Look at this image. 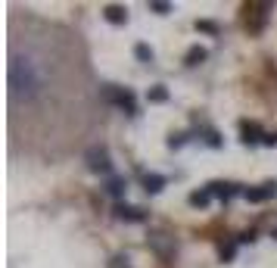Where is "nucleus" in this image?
Returning <instances> with one entry per match:
<instances>
[{"label": "nucleus", "instance_id": "obj_23", "mask_svg": "<svg viewBox=\"0 0 277 268\" xmlns=\"http://www.w3.org/2000/svg\"><path fill=\"white\" fill-rule=\"evenodd\" d=\"M237 240H240V244H253V240H256V234H253V231H246V234H240Z\"/></svg>", "mask_w": 277, "mask_h": 268}, {"label": "nucleus", "instance_id": "obj_18", "mask_svg": "<svg viewBox=\"0 0 277 268\" xmlns=\"http://www.w3.org/2000/svg\"><path fill=\"white\" fill-rule=\"evenodd\" d=\"M149 10H153V13H171V3H162V0H153V3H149Z\"/></svg>", "mask_w": 277, "mask_h": 268}, {"label": "nucleus", "instance_id": "obj_17", "mask_svg": "<svg viewBox=\"0 0 277 268\" xmlns=\"http://www.w3.org/2000/svg\"><path fill=\"white\" fill-rule=\"evenodd\" d=\"M206 144L218 150V147H221V144H224V140H221V134H218L215 128H209V131H206Z\"/></svg>", "mask_w": 277, "mask_h": 268}, {"label": "nucleus", "instance_id": "obj_19", "mask_svg": "<svg viewBox=\"0 0 277 268\" xmlns=\"http://www.w3.org/2000/svg\"><path fill=\"white\" fill-rule=\"evenodd\" d=\"M184 144H187V134H171V137H169V147H171V150H178V147H184Z\"/></svg>", "mask_w": 277, "mask_h": 268}, {"label": "nucleus", "instance_id": "obj_22", "mask_svg": "<svg viewBox=\"0 0 277 268\" xmlns=\"http://www.w3.org/2000/svg\"><path fill=\"white\" fill-rule=\"evenodd\" d=\"M262 144H265V147H277V134H271V131H268V134H265V140H262Z\"/></svg>", "mask_w": 277, "mask_h": 268}, {"label": "nucleus", "instance_id": "obj_11", "mask_svg": "<svg viewBox=\"0 0 277 268\" xmlns=\"http://www.w3.org/2000/svg\"><path fill=\"white\" fill-rule=\"evenodd\" d=\"M206 60H209V50L199 47V44H193L187 50V56H184V63H187V66H199V63H206Z\"/></svg>", "mask_w": 277, "mask_h": 268}, {"label": "nucleus", "instance_id": "obj_20", "mask_svg": "<svg viewBox=\"0 0 277 268\" xmlns=\"http://www.w3.org/2000/svg\"><path fill=\"white\" fill-rule=\"evenodd\" d=\"M234 253H237V244H224V246H221V259H224V262H231Z\"/></svg>", "mask_w": 277, "mask_h": 268}, {"label": "nucleus", "instance_id": "obj_4", "mask_svg": "<svg viewBox=\"0 0 277 268\" xmlns=\"http://www.w3.org/2000/svg\"><path fill=\"white\" fill-rule=\"evenodd\" d=\"M243 197H246L249 203H265V200L277 197V181H265L262 187H246V190H243Z\"/></svg>", "mask_w": 277, "mask_h": 268}, {"label": "nucleus", "instance_id": "obj_6", "mask_svg": "<svg viewBox=\"0 0 277 268\" xmlns=\"http://www.w3.org/2000/svg\"><path fill=\"white\" fill-rule=\"evenodd\" d=\"M115 215H119L122 222H147V209L128 206V203H119V206H115Z\"/></svg>", "mask_w": 277, "mask_h": 268}, {"label": "nucleus", "instance_id": "obj_13", "mask_svg": "<svg viewBox=\"0 0 277 268\" xmlns=\"http://www.w3.org/2000/svg\"><path fill=\"white\" fill-rule=\"evenodd\" d=\"M187 203L193 209H206L209 203H212V194H209V190H193V194L187 197Z\"/></svg>", "mask_w": 277, "mask_h": 268}, {"label": "nucleus", "instance_id": "obj_5", "mask_svg": "<svg viewBox=\"0 0 277 268\" xmlns=\"http://www.w3.org/2000/svg\"><path fill=\"white\" fill-rule=\"evenodd\" d=\"M240 140H243V144H262V140H265V131L262 128H258V122H249V119H243L240 122Z\"/></svg>", "mask_w": 277, "mask_h": 268}, {"label": "nucleus", "instance_id": "obj_9", "mask_svg": "<svg viewBox=\"0 0 277 268\" xmlns=\"http://www.w3.org/2000/svg\"><path fill=\"white\" fill-rule=\"evenodd\" d=\"M103 16H106V22H112V25H125L128 22V10H125V6H106L103 10Z\"/></svg>", "mask_w": 277, "mask_h": 268}, {"label": "nucleus", "instance_id": "obj_14", "mask_svg": "<svg viewBox=\"0 0 277 268\" xmlns=\"http://www.w3.org/2000/svg\"><path fill=\"white\" fill-rule=\"evenodd\" d=\"M125 190H128L125 178H112V181L106 184V194H109V197H115V200H119V197H125Z\"/></svg>", "mask_w": 277, "mask_h": 268}, {"label": "nucleus", "instance_id": "obj_15", "mask_svg": "<svg viewBox=\"0 0 277 268\" xmlns=\"http://www.w3.org/2000/svg\"><path fill=\"white\" fill-rule=\"evenodd\" d=\"M134 56H137L140 63H153V47L149 44H137L134 47Z\"/></svg>", "mask_w": 277, "mask_h": 268}, {"label": "nucleus", "instance_id": "obj_2", "mask_svg": "<svg viewBox=\"0 0 277 268\" xmlns=\"http://www.w3.org/2000/svg\"><path fill=\"white\" fill-rule=\"evenodd\" d=\"M85 159H87V169L94 175H106L109 169H112V159H109V150L106 147H90Z\"/></svg>", "mask_w": 277, "mask_h": 268}, {"label": "nucleus", "instance_id": "obj_16", "mask_svg": "<svg viewBox=\"0 0 277 268\" xmlns=\"http://www.w3.org/2000/svg\"><path fill=\"white\" fill-rule=\"evenodd\" d=\"M196 31H206V35H221V28H218L215 22H209V19H196Z\"/></svg>", "mask_w": 277, "mask_h": 268}, {"label": "nucleus", "instance_id": "obj_12", "mask_svg": "<svg viewBox=\"0 0 277 268\" xmlns=\"http://www.w3.org/2000/svg\"><path fill=\"white\" fill-rule=\"evenodd\" d=\"M147 103H169V88L165 85H153L147 90Z\"/></svg>", "mask_w": 277, "mask_h": 268}, {"label": "nucleus", "instance_id": "obj_24", "mask_svg": "<svg viewBox=\"0 0 277 268\" xmlns=\"http://www.w3.org/2000/svg\"><path fill=\"white\" fill-rule=\"evenodd\" d=\"M274 237H277V228H274Z\"/></svg>", "mask_w": 277, "mask_h": 268}, {"label": "nucleus", "instance_id": "obj_21", "mask_svg": "<svg viewBox=\"0 0 277 268\" xmlns=\"http://www.w3.org/2000/svg\"><path fill=\"white\" fill-rule=\"evenodd\" d=\"M109 268H131V262H128V256H115L112 262H109Z\"/></svg>", "mask_w": 277, "mask_h": 268}, {"label": "nucleus", "instance_id": "obj_3", "mask_svg": "<svg viewBox=\"0 0 277 268\" xmlns=\"http://www.w3.org/2000/svg\"><path fill=\"white\" fill-rule=\"evenodd\" d=\"M265 10H271V3H253V6H246V28L253 31V35H258L262 31V25H265Z\"/></svg>", "mask_w": 277, "mask_h": 268}, {"label": "nucleus", "instance_id": "obj_8", "mask_svg": "<svg viewBox=\"0 0 277 268\" xmlns=\"http://www.w3.org/2000/svg\"><path fill=\"white\" fill-rule=\"evenodd\" d=\"M206 190H209L212 197H218V200H231L234 194H240V190H237V184H224V181H212Z\"/></svg>", "mask_w": 277, "mask_h": 268}, {"label": "nucleus", "instance_id": "obj_7", "mask_svg": "<svg viewBox=\"0 0 277 268\" xmlns=\"http://www.w3.org/2000/svg\"><path fill=\"white\" fill-rule=\"evenodd\" d=\"M149 244H153V249L162 259H171L174 256V240H169L165 234H149Z\"/></svg>", "mask_w": 277, "mask_h": 268}, {"label": "nucleus", "instance_id": "obj_10", "mask_svg": "<svg viewBox=\"0 0 277 268\" xmlns=\"http://www.w3.org/2000/svg\"><path fill=\"white\" fill-rule=\"evenodd\" d=\"M162 187H165V175H156V172L144 175V190L147 194H159Z\"/></svg>", "mask_w": 277, "mask_h": 268}, {"label": "nucleus", "instance_id": "obj_1", "mask_svg": "<svg viewBox=\"0 0 277 268\" xmlns=\"http://www.w3.org/2000/svg\"><path fill=\"white\" fill-rule=\"evenodd\" d=\"M100 97L106 100V103H115V106H122L125 112H137V100H134V94L128 88H115V85H103L100 88Z\"/></svg>", "mask_w": 277, "mask_h": 268}]
</instances>
